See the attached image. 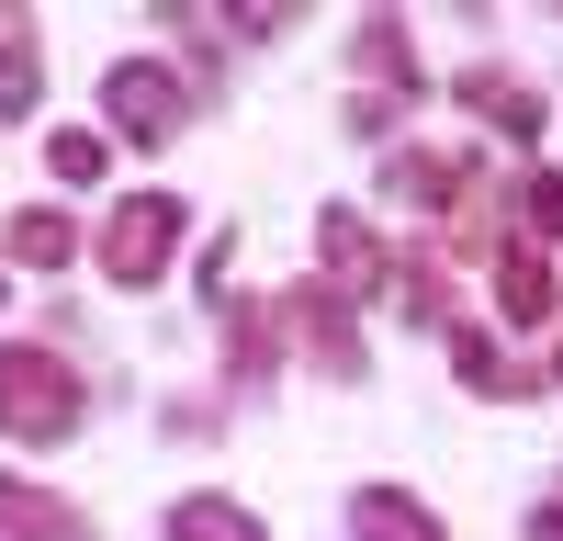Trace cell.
<instances>
[{
    "instance_id": "cell-1",
    "label": "cell",
    "mask_w": 563,
    "mask_h": 541,
    "mask_svg": "<svg viewBox=\"0 0 563 541\" xmlns=\"http://www.w3.org/2000/svg\"><path fill=\"white\" fill-rule=\"evenodd\" d=\"M79 418H90L79 361L45 350V339H0V440H12V451H57Z\"/></svg>"
},
{
    "instance_id": "cell-2",
    "label": "cell",
    "mask_w": 563,
    "mask_h": 541,
    "mask_svg": "<svg viewBox=\"0 0 563 541\" xmlns=\"http://www.w3.org/2000/svg\"><path fill=\"white\" fill-rule=\"evenodd\" d=\"M350 68H361V90L339 102V124L384 147V135H395L417 102H429V68H417V45H406V23H395V12H372V23L350 34Z\"/></svg>"
},
{
    "instance_id": "cell-3",
    "label": "cell",
    "mask_w": 563,
    "mask_h": 541,
    "mask_svg": "<svg viewBox=\"0 0 563 541\" xmlns=\"http://www.w3.org/2000/svg\"><path fill=\"white\" fill-rule=\"evenodd\" d=\"M180 249H192V203H180V192H124L90 260H102V283H124V294H158Z\"/></svg>"
},
{
    "instance_id": "cell-4",
    "label": "cell",
    "mask_w": 563,
    "mask_h": 541,
    "mask_svg": "<svg viewBox=\"0 0 563 541\" xmlns=\"http://www.w3.org/2000/svg\"><path fill=\"white\" fill-rule=\"evenodd\" d=\"M192 113H203V90L180 79L169 57H113V79H102V135H124V147H147V158H158Z\"/></svg>"
},
{
    "instance_id": "cell-5",
    "label": "cell",
    "mask_w": 563,
    "mask_h": 541,
    "mask_svg": "<svg viewBox=\"0 0 563 541\" xmlns=\"http://www.w3.org/2000/svg\"><path fill=\"white\" fill-rule=\"evenodd\" d=\"M282 328L305 339V361H316L327 384H361V373H372V350H361V316H350L339 294H327V283H305L294 305H282Z\"/></svg>"
},
{
    "instance_id": "cell-6",
    "label": "cell",
    "mask_w": 563,
    "mask_h": 541,
    "mask_svg": "<svg viewBox=\"0 0 563 541\" xmlns=\"http://www.w3.org/2000/svg\"><path fill=\"white\" fill-rule=\"evenodd\" d=\"M316 260H327L316 283L339 294V305H361V294H384V270H395V249L372 238V225H361L350 203H327V214H316Z\"/></svg>"
},
{
    "instance_id": "cell-7",
    "label": "cell",
    "mask_w": 563,
    "mask_h": 541,
    "mask_svg": "<svg viewBox=\"0 0 563 541\" xmlns=\"http://www.w3.org/2000/svg\"><path fill=\"white\" fill-rule=\"evenodd\" d=\"M451 384L485 395V406H519V395H541L552 373H541V361H519L496 328H462V316H451Z\"/></svg>"
},
{
    "instance_id": "cell-8",
    "label": "cell",
    "mask_w": 563,
    "mask_h": 541,
    "mask_svg": "<svg viewBox=\"0 0 563 541\" xmlns=\"http://www.w3.org/2000/svg\"><path fill=\"white\" fill-rule=\"evenodd\" d=\"M474 147H384V192L395 203H417V214H451L462 192H474Z\"/></svg>"
},
{
    "instance_id": "cell-9",
    "label": "cell",
    "mask_w": 563,
    "mask_h": 541,
    "mask_svg": "<svg viewBox=\"0 0 563 541\" xmlns=\"http://www.w3.org/2000/svg\"><path fill=\"white\" fill-rule=\"evenodd\" d=\"M485 283H496V316H507V328H541V316L563 305V270H552L530 238H496V249H485Z\"/></svg>"
},
{
    "instance_id": "cell-10",
    "label": "cell",
    "mask_w": 563,
    "mask_h": 541,
    "mask_svg": "<svg viewBox=\"0 0 563 541\" xmlns=\"http://www.w3.org/2000/svg\"><path fill=\"white\" fill-rule=\"evenodd\" d=\"M451 102L474 113V124H496V135H519V147L552 124V102H541V90H530L519 68H462V79H451Z\"/></svg>"
},
{
    "instance_id": "cell-11",
    "label": "cell",
    "mask_w": 563,
    "mask_h": 541,
    "mask_svg": "<svg viewBox=\"0 0 563 541\" xmlns=\"http://www.w3.org/2000/svg\"><path fill=\"white\" fill-rule=\"evenodd\" d=\"M0 541H102V530H90V508H68L57 485L0 474Z\"/></svg>"
},
{
    "instance_id": "cell-12",
    "label": "cell",
    "mask_w": 563,
    "mask_h": 541,
    "mask_svg": "<svg viewBox=\"0 0 563 541\" xmlns=\"http://www.w3.org/2000/svg\"><path fill=\"white\" fill-rule=\"evenodd\" d=\"M158 541H271V519L249 508V496H214V485H192V496H169Z\"/></svg>"
},
{
    "instance_id": "cell-13",
    "label": "cell",
    "mask_w": 563,
    "mask_h": 541,
    "mask_svg": "<svg viewBox=\"0 0 563 541\" xmlns=\"http://www.w3.org/2000/svg\"><path fill=\"white\" fill-rule=\"evenodd\" d=\"M45 102V45H34V12L0 0V124H23Z\"/></svg>"
},
{
    "instance_id": "cell-14",
    "label": "cell",
    "mask_w": 563,
    "mask_h": 541,
    "mask_svg": "<svg viewBox=\"0 0 563 541\" xmlns=\"http://www.w3.org/2000/svg\"><path fill=\"white\" fill-rule=\"evenodd\" d=\"M350 541H451L429 496H406V485H361L350 496Z\"/></svg>"
},
{
    "instance_id": "cell-15",
    "label": "cell",
    "mask_w": 563,
    "mask_h": 541,
    "mask_svg": "<svg viewBox=\"0 0 563 541\" xmlns=\"http://www.w3.org/2000/svg\"><path fill=\"white\" fill-rule=\"evenodd\" d=\"M0 260H23V270H68V260H79V214H68V203H23L12 225H0Z\"/></svg>"
},
{
    "instance_id": "cell-16",
    "label": "cell",
    "mask_w": 563,
    "mask_h": 541,
    "mask_svg": "<svg viewBox=\"0 0 563 541\" xmlns=\"http://www.w3.org/2000/svg\"><path fill=\"white\" fill-rule=\"evenodd\" d=\"M384 283H395V305L417 316V328H451V249H429V238H417V249H395V270H384Z\"/></svg>"
},
{
    "instance_id": "cell-17",
    "label": "cell",
    "mask_w": 563,
    "mask_h": 541,
    "mask_svg": "<svg viewBox=\"0 0 563 541\" xmlns=\"http://www.w3.org/2000/svg\"><path fill=\"white\" fill-rule=\"evenodd\" d=\"M271 373H282V316L225 305V384H238V395H260Z\"/></svg>"
},
{
    "instance_id": "cell-18",
    "label": "cell",
    "mask_w": 563,
    "mask_h": 541,
    "mask_svg": "<svg viewBox=\"0 0 563 541\" xmlns=\"http://www.w3.org/2000/svg\"><path fill=\"white\" fill-rule=\"evenodd\" d=\"M507 238H530V249L563 238V169H519L507 180Z\"/></svg>"
},
{
    "instance_id": "cell-19",
    "label": "cell",
    "mask_w": 563,
    "mask_h": 541,
    "mask_svg": "<svg viewBox=\"0 0 563 541\" xmlns=\"http://www.w3.org/2000/svg\"><path fill=\"white\" fill-rule=\"evenodd\" d=\"M102 158H113L102 124H57V135H45V180H68V192H79V180H102Z\"/></svg>"
},
{
    "instance_id": "cell-20",
    "label": "cell",
    "mask_w": 563,
    "mask_h": 541,
    "mask_svg": "<svg viewBox=\"0 0 563 541\" xmlns=\"http://www.w3.org/2000/svg\"><path fill=\"white\" fill-rule=\"evenodd\" d=\"M530 541H563V485H541V508H530Z\"/></svg>"
},
{
    "instance_id": "cell-21",
    "label": "cell",
    "mask_w": 563,
    "mask_h": 541,
    "mask_svg": "<svg viewBox=\"0 0 563 541\" xmlns=\"http://www.w3.org/2000/svg\"><path fill=\"white\" fill-rule=\"evenodd\" d=\"M0 305H12V270H0Z\"/></svg>"
},
{
    "instance_id": "cell-22",
    "label": "cell",
    "mask_w": 563,
    "mask_h": 541,
    "mask_svg": "<svg viewBox=\"0 0 563 541\" xmlns=\"http://www.w3.org/2000/svg\"><path fill=\"white\" fill-rule=\"evenodd\" d=\"M552 384H563V373H552Z\"/></svg>"
}]
</instances>
